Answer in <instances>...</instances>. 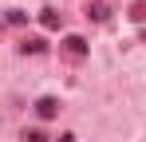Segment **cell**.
Returning <instances> with one entry per match:
<instances>
[{"label": "cell", "instance_id": "obj_1", "mask_svg": "<svg viewBox=\"0 0 146 142\" xmlns=\"http://www.w3.org/2000/svg\"><path fill=\"white\" fill-rule=\"evenodd\" d=\"M55 111H59V103H55L51 95H44V99L36 103V115H40V118H55Z\"/></svg>", "mask_w": 146, "mask_h": 142}, {"label": "cell", "instance_id": "obj_3", "mask_svg": "<svg viewBox=\"0 0 146 142\" xmlns=\"http://www.w3.org/2000/svg\"><path fill=\"white\" fill-rule=\"evenodd\" d=\"M28 142H48V134H44V130H32V134H24Z\"/></svg>", "mask_w": 146, "mask_h": 142}, {"label": "cell", "instance_id": "obj_2", "mask_svg": "<svg viewBox=\"0 0 146 142\" xmlns=\"http://www.w3.org/2000/svg\"><path fill=\"white\" fill-rule=\"evenodd\" d=\"M67 51H71V55H83L87 47H83V40H79V36H71V40H67Z\"/></svg>", "mask_w": 146, "mask_h": 142}]
</instances>
